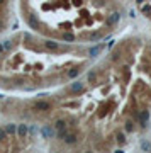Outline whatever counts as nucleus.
I'll return each mask as SVG.
<instances>
[{
    "instance_id": "7",
    "label": "nucleus",
    "mask_w": 151,
    "mask_h": 153,
    "mask_svg": "<svg viewBox=\"0 0 151 153\" xmlns=\"http://www.w3.org/2000/svg\"><path fill=\"white\" fill-rule=\"evenodd\" d=\"M54 129H56V131L66 129V121H63V119H58V121L54 122Z\"/></svg>"
},
{
    "instance_id": "19",
    "label": "nucleus",
    "mask_w": 151,
    "mask_h": 153,
    "mask_svg": "<svg viewBox=\"0 0 151 153\" xmlns=\"http://www.w3.org/2000/svg\"><path fill=\"white\" fill-rule=\"evenodd\" d=\"M95 78H97L95 71H90V73H88V80H90V82H95Z\"/></svg>"
},
{
    "instance_id": "6",
    "label": "nucleus",
    "mask_w": 151,
    "mask_h": 153,
    "mask_svg": "<svg viewBox=\"0 0 151 153\" xmlns=\"http://www.w3.org/2000/svg\"><path fill=\"white\" fill-rule=\"evenodd\" d=\"M17 134H19V138H26V134H27V124H19L17 126Z\"/></svg>"
},
{
    "instance_id": "22",
    "label": "nucleus",
    "mask_w": 151,
    "mask_h": 153,
    "mask_svg": "<svg viewBox=\"0 0 151 153\" xmlns=\"http://www.w3.org/2000/svg\"><path fill=\"white\" fill-rule=\"evenodd\" d=\"M136 2H138V3H143V0H136Z\"/></svg>"
},
{
    "instance_id": "23",
    "label": "nucleus",
    "mask_w": 151,
    "mask_h": 153,
    "mask_svg": "<svg viewBox=\"0 0 151 153\" xmlns=\"http://www.w3.org/2000/svg\"><path fill=\"white\" fill-rule=\"evenodd\" d=\"M3 2H5V0H0V3H3Z\"/></svg>"
},
{
    "instance_id": "12",
    "label": "nucleus",
    "mask_w": 151,
    "mask_h": 153,
    "mask_svg": "<svg viewBox=\"0 0 151 153\" xmlns=\"http://www.w3.org/2000/svg\"><path fill=\"white\" fill-rule=\"evenodd\" d=\"M124 128H126V131L127 133H132L134 131V124H132V121H126V126H124Z\"/></svg>"
},
{
    "instance_id": "20",
    "label": "nucleus",
    "mask_w": 151,
    "mask_h": 153,
    "mask_svg": "<svg viewBox=\"0 0 151 153\" xmlns=\"http://www.w3.org/2000/svg\"><path fill=\"white\" fill-rule=\"evenodd\" d=\"M143 148H144V150H150V148H151V146H150V143H148V141H144V143H143Z\"/></svg>"
},
{
    "instance_id": "4",
    "label": "nucleus",
    "mask_w": 151,
    "mask_h": 153,
    "mask_svg": "<svg viewBox=\"0 0 151 153\" xmlns=\"http://www.w3.org/2000/svg\"><path fill=\"white\" fill-rule=\"evenodd\" d=\"M63 140H65V143H68V145H75V143L78 141L77 134H68V133L65 134V138H63Z\"/></svg>"
},
{
    "instance_id": "18",
    "label": "nucleus",
    "mask_w": 151,
    "mask_h": 153,
    "mask_svg": "<svg viewBox=\"0 0 151 153\" xmlns=\"http://www.w3.org/2000/svg\"><path fill=\"white\" fill-rule=\"evenodd\" d=\"M124 141H126V136H124L122 133H119V134H117V143H124Z\"/></svg>"
},
{
    "instance_id": "9",
    "label": "nucleus",
    "mask_w": 151,
    "mask_h": 153,
    "mask_svg": "<svg viewBox=\"0 0 151 153\" xmlns=\"http://www.w3.org/2000/svg\"><path fill=\"white\" fill-rule=\"evenodd\" d=\"M44 46H46L48 50H58V48H60V44H58V43H54V41H46V43H44Z\"/></svg>"
},
{
    "instance_id": "3",
    "label": "nucleus",
    "mask_w": 151,
    "mask_h": 153,
    "mask_svg": "<svg viewBox=\"0 0 151 153\" xmlns=\"http://www.w3.org/2000/svg\"><path fill=\"white\" fill-rule=\"evenodd\" d=\"M70 94H81V92L85 90V85L81 83V82H75V83H71L70 85Z\"/></svg>"
},
{
    "instance_id": "10",
    "label": "nucleus",
    "mask_w": 151,
    "mask_h": 153,
    "mask_svg": "<svg viewBox=\"0 0 151 153\" xmlns=\"http://www.w3.org/2000/svg\"><path fill=\"white\" fill-rule=\"evenodd\" d=\"M42 133H44V136H46V138H51V136L54 134V129H53L51 126H44V129H42Z\"/></svg>"
},
{
    "instance_id": "15",
    "label": "nucleus",
    "mask_w": 151,
    "mask_h": 153,
    "mask_svg": "<svg viewBox=\"0 0 151 153\" xmlns=\"http://www.w3.org/2000/svg\"><path fill=\"white\" fill-rule=\"evenodd\" d=\"M29 24L32 27H38V20L34 19V15H29Z\"/></svg>"
},
{
    "instance_id": "14",
    "label": "nucleus",
    "mask_w": 151,
    "mask_h": 153,
    "mask_svg": "<svg viewBox=\"0 0 151 153\" xmlns=\"http://www.w3.org/2000/svg\"><path fill=\"white\" fill-rule=\"evenodd\" d=\"M63 41H75V36L70 34V32H66V34H63Z\"/></svg>"
},
{
    "instance_id": "2",
    "label": "nucleus",
    "mask_w": 151,
    "mask_h": 153,
    "mask_svg": "<svg viewBox=\"0 0 151 153\" xmlns=\"http://www.w3.org/2000/svg\"><path fill=\"white\" fill-rule=\"evenodd\" d=\"M148 121H150V111H148V109H143V111L139 112V116H138V122L144 128Z\"/></svg>"
},
{
    "instance_id": "24",
    "label": "nucleus",
    "mask_w": 151,
    "mask_h": 153,
    "mask_svg": "<svg viewBox=\"0 0 151 153\" xmlns=\"http://www.w3.org/2000/svg\"><path fill=\"white\" fill-rule=\"evenodd\" d=\"M0 27H2V22H0Z\"/></svg>"
},
{
    "instance_id": "1",
    "label": "nucleus",
    "mask_w": 151,
    "mask_h": 153,
    "mask_svg": "<svg viewBox=\"0 0 151 153\" xmlns=\"http://www.w3.org/2000/svg\"><path fill=\"white\" fill-rule=\"evenodd\" d=\"M32 109H34V111H49L51 104L49 102H46V101H38V102H34Z\"/></svg>"
},
{
    "instance_id": "17",
    "label": "nucleus",
    "mask_w": 151,
    "mask_h": 153,
    "mask_svg": "<svg viewBox=\"0 0 151 153\" xmlns=\"http://www.w3.org/2000/svg\"><path fill=\"white\" fill-rule=\"evenodd\" d=\"M5 136H7L5 128H0V141H3V140H5Z\"/></svg>"
},
{
    "instance_id": "8",
    "label": "nucleus",
    "mask_w": 151,
    "mask_h": 153,
    "mask_svg": "<svg viewBox=\"0 0 151 153\" xmlns=\"http://www.w3.org/2000/svg\"><path fill=\"white\" fill-rule=\"evenodd\" d=\"M5 131H7V134L14 136V134L17 133V126H15V124H7V126H5Z\"/></svg>"
},
{
    "instance_id": "11",
    "label": "nucleus",
    "mask_w": 151,
    "mask_h": 153,
    "mask_svg": "<svg viewBox=\"0 0 151 153\" xmlns=\"http://www.w3.org/2000/svg\"><path fill=\"white\" fill-rule=\"evenodd\" d=\"M102 38V32H92L90 36H88V39L90 41H99Z\"/></svg>"
},
{
    "instance_id": "5",
    "label": "nucleus",
    "mask_w": 151,
    "mask_h": 153,
    "mask_svg": "<svg viewBox=\"0 0 151 153\" xmlns=\"http://www.w3.org/2000/svg\"><path fill=\"white\" fill-rule=\"evenodd\" d=\"M119 17H121V15H119V12H114V14H111V15H109V19H107V26H114V24L119 20Z\"/></svg>"
},
{
    "instance_id": "13",
    "label": "nucleus",
    "mask_w": 151,
    "mask_h": 153,
    "mask_svg": "<svg viewBox=\"0 0 151 153\" xmlns=\"http://www.w3.org/2000/svg\"><path fill=\"white\" fill-rule=\"evenodd\" d=\"M78 73H80V68H73L71 71H68V77H70V78H75Z\"/></svg>"
},
{
    "instance_id": "16",
    "label": "nucleus",
    "mask_w": 151,
    "mask_h": 153,
    "mask_svg": "<svg viewBox=\"0 0 151 153\" xmlns=\"http://www.w3.org/2000/svg\"><path fill=\"white\" fill-rule=\"evenodd\" d=\"M100 50H102L100 46H97V48H92V50H90V54H92V56H95V54H99V53H100Z\"/></svg>"
},
{
    "instance_id": "21",
    "label": "nucleus",
    "mask_w": 151,
    "mask_h": 153,
    "mask_svg": "<svg viewBox=\"0 0 151 153\" xmlns=\"http://www.w3.org/2000/svg\"><path fill=\"white\" fill-rule=\"evenodd\" d=\"M3 50H5V46H2V44H0V53H2Z\"/></svg>"
}]
</instances>
